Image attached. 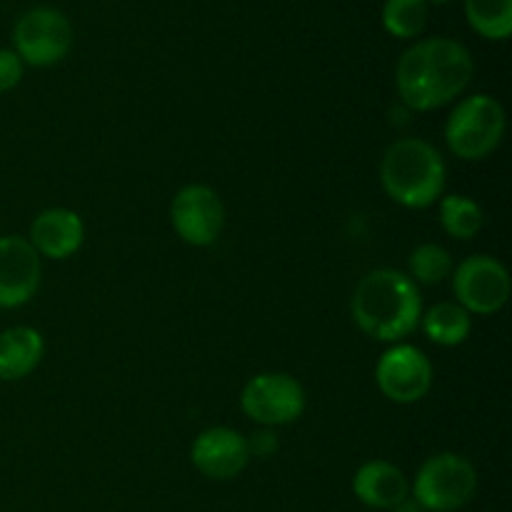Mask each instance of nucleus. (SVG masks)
Segmentation results:
<instances>
[{
	"label": "nucleus",
	"instance_id": "7ed1b4c3",
	"mask_svg": "<svg viewBox=\"0 0 512 512\" xmlns=\"http://www.w3.org/2000/svg\"><path fill=\"white\" fill-rule=\"evenodd\" d=\"M448 165L440 150L423 138H398L380 160V185L400 208L425 210L445 195Z\"/></svg>",
	"mask_w": 512,
	"mask_h": 512
},
{
	"label": "nucleus",
	"instance_id": "aec40b11",
	"mask_svg": "<svg viewBox=\"0 0 512 512\" xmlns=\"http://www.w3.org/2000/svg\"><path fill=\"white\" fill-rule=\"evenodd\" d=\"M453 255L438 243H420L408 255V275L415 285H438L453 275Z\"/></svg>",
	"mask_w": 512,
	"mask_h": 512
},
{
	"label": "nucleus",
	"instance_id": "6e6552de",
	"mask_svg": "<svg viewBox=\"0 0 512 512\" xmlns=\"http://www.w3.org/2000/svg\"><path fill=\"white\" fill-rule=\"evenodd\" d=\"M510 273L493 255H470L453 268V295L470 315H495L510 300Z\"/></svg>",
	"mask_w": 512,
	"mask_h": 512
},
{
	"label": "nucleus",
	"instance_id": "39448f33",
	"mask_svg": "<svg viewBox=\"0 0 512 512\" xmlns=\"http://www.w3.org/2000/svg\"><path fill=\"white\" fill-rule=\"evenodd\" d=\"M478 493V470L460 453H435L418 468L413 500L423 512H458Z\"/></svg>",
	"mask_w": 512,
	"mask_h": 512
},
{
	"label": "nucleus",
	"instance_id": "ddd939ff",
	"mask_svg": "<svg viewBox=\"0 0 512 512\" xmlns=\"http://www.w3.org/2000/svg\"><path fill=\"white\" fill-rule=\"evenodd\" d=\"M28 243L40 258L68 260L83 248L85 223L75 210L48 208L38 213L30 223Z\"/></svg>",
	"mask_w": 512,
	"mask_h": 512
},
{
	"label": "nucleus",
	"instance_id": "dca6fc26",
	"mask_svg": "<svg viewBox=\"0 0 512 512\" xmlns=\"http://www.w3.org/2000/svg\"><path fill=\"white\" fill-rule=\"evenodd\" d=\"M420 325L430 343L440 345V348H458L473 333V315L453 300H443V303H435L433 308L423 310Z\"/></svg>",
	"mask_w": 512,
	"mask_h": 512
},
{
	"label": "nucleus",
	"instance_id": "f257e3e1",
	"mask_svg": "<svg viewBox=\"0 0 512 512\" xmlns=\"http://www.w3.org/2000/svg\"><path fill=\"white\" fill-rule=\"evenodd\" d=\"M473 75V53L460 40L425 38L400 55L395 88L405 108L428 113L458 100L473 83Z\"/></svg>",
	"mask_w": 512,
	"mask_h": 512
},
{
	"label": "nucleus",
	"instance_id": "20e7f679",
	"mask_svg": "<svg viewBox=\"0 0 512 512\" xmlns=\"http://www.w3.org/2000/svg\"><path fill=\"white\" fill-rule=\"evenodd\" d=\"M508 128L505 108L488 93H473L453 105L445 123V143L460 160H485L500 148Z\"/></svg>",
	"mask_w": 512,
	"mask_h": 512
},
{
	"label": "nucleus",
	"instance_id": "f8f14e48",
	"mask_svg": "<svg viewBox=\"0 0 512 512\" xmlns=\"http://www.w3.org/2000/svg\"><path fill=\"white\" fill-rule=\"evenodd\" d=\"M248 438L243 433L225 425L203 430L190 445V463L200 475L210 480H233L248 468L250 463Z\"/></svg>",
	"mask_w": 512,
	"mask_h": 512
},
{
	"label": "nucleus",
	"instance_id": "4be33fe9",
	"mask_svg": "<svg viewBox=\"0 0 512 512\" xmlns=\"http://www.w3.org/2000/svg\"><path fill=\"white\" fill-rule=\"evenodd\" d=\"M248 448L250 455H255V458H273L280 448L278 435L273 433V428H263L253 438H248Z\"/></svg>",
	"mask_w": 512,
	"mask_h": 512
},
{
	"label": "nucleus",
	"instance_id": "412c9836",
	"mask_svg": "<svg viewBox=\"0 0 512 512\" xmlns=\"http://www.w3.org/2000/svg\"><path fill=\"white\" fill-rule=\"evenodd\" d=\"M25 65L13 48H0V93L18 88L23 80Z\"/></svg>",
	"mask_w": 512,
	"mask_h": 512
},
{
	"label": "nucleus",
	"instance_id": "f3484780",
	"mask_svg": "<svg viewBox=\"0 0 512 512\" xmlns=\"http://www.w3.org/2000/svg\"><path fill=\"white\" fill-rule=\"evenodd\" d=\"M440 225L455 240H473L483 230L485 213L478 200L463 193H448L438 200Z\"/></svg>",
	"mask_w": 512,
	"mask_h": 512
},
{
	"label": "nucleus",
	"instance_id": "4468645a",
	"mask_svg": "<svg viewBox=\"0 0 512 512\" xmlns=\"http://www.w3.org/2000/svg\"><path fill=\"white\" fill-rule=\"evenodd\" d=\"M353 495L373 510H395L410 498V480L390 460H368L353 475Z\"/></svg>",
	"mask_w": 512,
	"mask_h": 512
},
{
	"label": "nucleus",
	"instance_id": "6ab92c4d",
	"mask_svg": "<svg viewBox=\"0 0 512 512\" xmlns=\"http://www.w3.org/2000/svg\"><path fill=\"white\" fill-rule=\"evenodd\" d=\"M428 13L430 5L425 0H385L380 20L393 38L415 40L428 25Z\"/></svg>",
	"mask_w": 512,
	"mask_h": 512
},
{
	"label": "nucleus",
	"instance_id": "423d86ee",
	"mask_svg": "<svg viewBox=\"0 0 512 512\" xmlns=\"http://www.w3.org/2000/svg\"><path fill=\"white\" fill-rule=\"evenodd\" d=\"M73 48V23L68 15L50 5L25 10L13 28V50L23 65L50 68L68 58Z\"/></svg>",
	"mask_w": 512,
	"mask_h": 512
},
{
	"label": "nucleus",
	"instance_id": "0eeeda50",
	"mask_svg": "<svg viewBox=\"0 0 512 512\" xmlns=\"http://www.w3.org/2000/svg\"><path fill=\"white\" fill-rule=\"evenodd\" d=\"M308 393L290 373H258L243 385L240 410L263 428H280L303 418Z\"/></svg>",
	"mask_w": 512,
	"mask_h": 512
},
{
	"label": "nucleus",
	"instance_id": "f03ea898",
	"mask_svg": "<svg viewBox=\"0 0 512 512\" xmlns=\"http://www.w3.org/2000/svg\"><path fill=\"white\" fill-rule=\"evenodd\" d=\"M350 313L368 338L390 345L403 343L420 325L423 295L403 270L375 268L355 285Z\"/></svg>",
	"mask_w": 512,
	"mask_h": 512
},
{
	"label": "nucleus",
	"instance_id": "2eb2a0df",
	"mask_svg": "<svg viewBox=\"0 0 512 512\" xmlns=\"http://www.w3.org/2000/svg\"><path fill=\"white\" fill-rule=\"evenodd\" d=\"M45 355V338L40 330L30 325H15L0 333V380L13 383V380L28 378L38 370Z\"/></svg>",
	"mask_w": 512,
	"mask_h": 512
},
{
	"label": "nucleus",
	"instance_id": "9d476101",
	"mask_svg": "<svg viewBox=\"0 0 512 512\" xmlns=\"http://www.w3.org/2000/svg\"><path fill=\"white\" fill-rule=\"evenodd\" d=\"M170 223L183 243L208 248L225 230L223 198L205 183L183 185L170 203Z\"/></svg>",
	"mask_w": 512,
	"mask_h": 512
},
{
	"label": "nucleus",
	"instance_id": "9b49d317",
	"mask_svg": "<svg viewBox=\"0 0 512 512\" xmlns=\"http://www.w3.org/2000/svg\"><path fill=\"white\" fill-rule=\"evenodd\" d=\"M43 280V258L23 235L0 238V310H15L35 298Z\"/></svg>",
	"mask_w": 512,
	"mask_h": 512
},
{
	"label": "nucleus",
	"instance_id": "a211bd4d",
	"mask_svg": "<svg viewBox=\"0 0 512 512\" xmlns=\"http://www.w3.org/2000/svg\"><path fill=\"white\" fill-rule=\"evenodd\" d=\"M465 20L485 40L512 35V0H465Z\"/></svg>",
	"mask_w": 512,
	"mask_h": 512
},
{
	"label": "nucleus",
	"instance_id": "1a4fd4ad",
	"mask_svg": "<svg viewBox=\"0 0 512 512\" xmlns=\"http://www.w3.org/2000/svg\"><path fill=\"white\" fill-rule=\"evenodd\" d=\"M378 390L398 405H415L433 390V363L410 343H393L375 365Z\"/></svg>",
	"mask_w": 512,
	"mask_h": 512
},
{
	"label": "nucleus",
	"instance_id": "5701e85b",
	"mask_svg": "<svg viewBox=\"0 0 512 512\" xmlns=\"http://www.w3.org/2000/svg\"><path fill=\"white\" fill-rule=\"evenodd\" d=\"M425 3H428V5H445V3H450V0H425Z\"/></svg>",
	"mask_w": 512,
	"mask_h": 512
}]
</instances>
